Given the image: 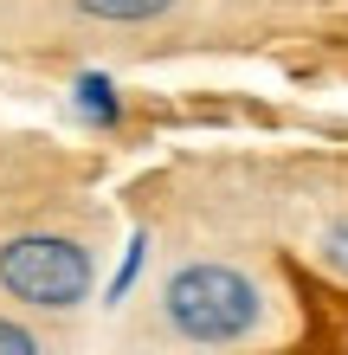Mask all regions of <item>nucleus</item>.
<instances>
[{"label": "nucleus", "instance_id": "39448f33", "mask_svg": "<svg viewBox=\"0 0 348 355\" xmlns=\"http://www.w3.org/2000/svg\"><path fill=\"white\" fill-rule=\"evenodd\" d=\"M142 259H149V233H129V245H122V265H116V278H110V297H104V304H122V297L136 291Z\"/></svg>", "mask_w": 348, "mask_h": 355}, {"label": "nucleus", "instance_id": "f03ea898", "mask_svg": "<svg viewBox=\"0 0 348 355\" xmlns=\"http://www.w3.org/2000/svg\"><path fill=\"white\" fill-rule=\"evenodd\" d=\"M0 291L26 310H77L97 291V265L71 233H13L0 239Z\"/></svg>", "mask_w": 348, "mask_h": 355}, {"label": "nucleus", "instance_id": "f257e3e1", "mask_svg": "<svg viewBox=\"0 0 348 355\" xmlns=\"http://www.w3.org/2000/svg\"><path fill=\"white\" fill-rule=\"evenodd\" d=\"M161 323L194 349H232L264 329V291L239 265L219 259H187L161 284Z\"/></svg>", "mask_w": 348, "mask_h": 355}, {"label": "nucleus", "instance_id": "20e7f679", "mask_svg": "<svg viewBox=\"0 0 348 355\" xmlns=\"http://www.w3.org/2000/svg\"><path fill=\"white\" fill-rule=\"evenodd\" d=\"M91 19H110V26H149L174 7V0H77Z\"/></svg>", "mask_w": 348, "mask_h": 355}, {"label": "nucleus", "instance_id": "423d86ee", "mask_svg": "<svg viewBox=\"0 0 348 355\" xmlns=\"http://www.w3.org/2000/svg\"><path fill=\"white\" fill-rule=\"evenodd\" d=\"M316 259H322V271H329V278H342V284H348V220H336L329 233H322Z\"/></svg>", "mask_w": 348, "mask_h": 355}, {"label": "nucleus", "instance_id": "0eeeda50", "mask_svg": "<svg viewBox=\"0 0 348 355\" xmlns=\"http://www.w3.org/2000/svg\"><path fill=\"white\" fill-rule=\"evenodd\" d=\"M0 355H46V336L26 329L19 317H0Z\"/></svg>", "mask_w": 348, "mask_h": 355}, {"label": "nucleus", "instance_id": "7ed1b4c3", "mask_svg": "<svg viewBox=\"0 0 348 355\" xmlns=\"http://www.w3.org/2000/svg\"><path fill=\"white\" fill-rule=\"evenodd\" d=\"M71 103H77V116L97 123V130H116L122 123V97L104 71H77V85H71Z\"/></svg>", "mask_w": 348, "mask_h": 355}]
</instances>
